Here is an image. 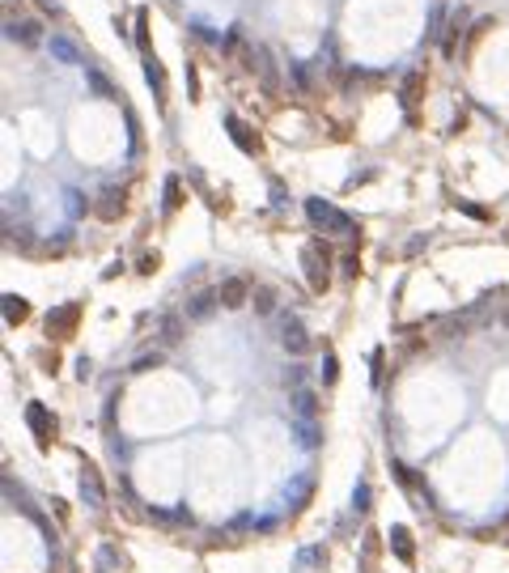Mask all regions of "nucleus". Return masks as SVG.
<instances>
[{"label": "nucleus", "mask_w": 509, "mask_h": 573, "mask_svg": "<svg viewBox=\"0 0 509 573\" xmlns=\"http://www.w3.org/2000/svg\"><path fill=\"white\" fill-rule=\"evenodd\" d=\"M301 264H305V276H310V289L314 293H327V272H331V251L323 242H310L301 251Z\"/></svg>", "instance_id": "2"}, {"label": "nucleus", "mask_w": 509, "mask_h": 573, "mask_svg": "<svg viewBox=\"0 0 509 573\" xmlns=\"http://www.w3.org/2000/svg\"><path fill=\"white\" fill-rule=\"evenodd\" d=\"M305 217H310L319 230H327V234H356V225H352V217H344L335 204H327V200H305Z\"/></svg>", "instance_id": "1"}, {"label": "nucleus", "mask_w": 509, "mask_h": 573, "mask_svg": "<svg viewBox=\"0 0 509 573\" xmlns=\"http://www.w3.org/2000/svg\"><path fill=\"white\" fill-rule=\"evenodd\" d=\"M9 34H22V38H17V43H26V47H34V43H38V26H34V22H26V26H22V30H17V26H13V30H9Z\"/></svg>", "instance_id": "21"}, {"label": "nucleus", "mask_w": 509, "mask_h": 573, "mask_svg": "<svg viewBox=\"0 0 509 573\" xmlns=\"http://www.w3.org/2000/svg\"><path fill=\"white\" fill-rule=\"evenodd\" d=\"M77 323H81V306L68 302V306H60V310H51V315H47V336L51 340H68L77 332Z\"/></svg>", "instance_id": "4"}, {"label": "nucleus", "mask_w": 509, "mask_h": 573, "mask_svg": "<svg viewBox=\"0 0 509 573\" xmlns=\"http://www.w3.org/2000/svg\"><path fill=\"white\" fill-rule=\"evenodd\" d=\"M463 22H467V5L454 13V22H450V30L441 34V56H454V47H458V34H463Z\"/></svg>", "instance_id": "13"}, {"label": "nucleus", "mask_w": 509, "mask_h": 573, "mask_svg": "<svg viewBox=\"0 0 509 573\" xmlns=\"http://www.w3.org/2000/svg\"><path fill=\"white\" fill-rule=\"evenodd\" d=\"M178 204H183V187H178V179L170 174V179H166V213H174Z\"/></svg>", "instance_id": "20"}, {"label": "nucleus", "mask_w": 509, "mask_h": 573, "mask_svg": "<svg viewBox=\"0 0 509 573\" xmlns=\"http://www.w3.org/2000/svg\"><path fill=\"white\" fill-rule=\"evenodd\" d=\"M43 9H56V5H51V0H43Z\"/></svg>", "instance_id": "29"}, {"label": "nucleus", "mask_w": 509, "mask_h": 573, "mask_svg": "<svg viewBox=\"0 0 509 573\" xmlns=\"http://www.w3.org/2000/svg\"><path fill=\"white\" fill-rule=\"evenodd\" d=\"M356 509H370V489L365 484H356V501H352Z\"/></svg>", "instance_id": "26"}, {"label": "nucleus", "mask_w": 509, "mask_h": 573, "mask_svg": "<svg viewBox=\"0 0 509 573\" xmlns=\"http://www.w3.org/2000/svg\"><path fill=\"white\" fill-rule=\"evenodd\" d=\"M420 89H425V77H420V73H407V77L399 81V98H403V107H407V111H416Z\"/></svg>", "instance_id": "11"}, {"label": "nucleus", "mask_w": 509, "mask_h": 573, "mask_svg": "<svg viewBox=\"0 0 509 573\" xmlns=\"http://www.w3.org/2000/svg\"><path fill=\"white\" fill-rule=\"evenodd\" d=\"M43 370H51V374H56V370H60V357H51V352H43Z\"/></svg>", "instance_id": "27"}, {"label": "nucleus", "mask_w": 509, "mask_h": 573, "mask_svg": "<svg viewBox=\"0 0 509 573\" xmlns=\"http://www.w3.org/2000/svg\"><path fill=\"white\" fill-rule=\"evenodd\" d=\"M144 73H149V85H153V94H158V102H162V98H166V68H162L158 60L144 56Z\"/></svg>", "instance_id": "15"}, {"label": "nucleus", "mask_w": 509, "mask_h": 573, "mask_svg": "<svg viewBox=\"0 0 509 573\" xmlns=\"http://www.w3.org/2000/svg\"><path fill=\"white\" fill-rule=\"evenodd\" d=\"M26 425H30V433H34V442H38V450H51V442H56V416H51L38 399H30L26 403Z\"/></svg>", "instance_id": "3"}, {"label": "nucleus", "mask_w": 509, "mask_h": 573, "mask_svg": "<svg viewBox=\"0 0 509 573\" xmlns=\"http://www.w3.org/2000/svg\"><path fill=\"white\" fill-rule=\"evenodd\" d=\"M323 382L331 387V382H340V357L327 348V357H323Z\"/></svg>", "instance_id": "19"}, {"label": "nucleus", "mask_w": 509, "mask_h": 573, "mask_svg": "<svg viewBox=\"0 0 509 573\" xmlns=\"http://www.w3.org/2000/svg\"><path fill=\"white\" fill-rule=\"evenodd\" d=\"M26 319H30V302L17 297V293H5V323L17 327V323H26Z\"/></svg>", "instance_id": "12"}, {"label": "nucleus", "mask_w": 509, "mask_h": 573, "mask_svg": "<svg viewBox=\"0 0 509 573\" xmlns=\"http://www.w3.org/2000/svg\"><path fill=\"white\" fill-rule=\"evenodd\" d=\"M250 302H254V315H272V310H276V289L259 285V289L250 293Z\"/></svg>", "instance_id": "16"}, {"label": "nucleus", "mask_w": 509, "mask_h": 573, "mask_svg": "<svg viewBox=\"0 0 509 573\" xmlns=\"http://www.w3.org/2000/svg\"><path fill=\"white\" fill-rule=\"evenodd\" d=\"M293 412L305 416V421H314V416H319V399H314V391H297V395H293Z\"/></svg>", "instance_id": "14"}, {"label": "nucleus", "mask_w": 509, "mask_h": 573, "mask_svg": "<svg viewBox=\"0 0 509 573\" xmlns=\"http://www.w3.org/2000/svg\"><path fill=\"white\" fill-rule=\"evenodd\" d=\"M390 552H395L403 565L416 560V544H412V531H407V527H395V531H390Z\"/></svg>", "instance_id": "10"}, {"label": "nucleus", "mask_w": 509, "mask_h": 573, "mask_svg": "<svg viewBox=\"0 0 509 573\" xmlns=\"http://www.w3.org/2000/svg\"><path fill=\"white\" fill-rule=\"evenodd\" d=\"M505 323H509V310H505Z\"/></svg>", "instance_id": "30"}, {"label": "nucleus", "mask_w": 509, "mask_h": 573, "mask_svg": "<svg viewBox=\"0 0 509 573\" xmlns=\"http://www.w3.org/2000/svg\"><path fill=\"white\" fill-rule=\"evenodd\" d=\"M238 43H242V30L234 26V30H229V34L221 38V51H225V56H234V51H238Z\"/></svg>", "instance_id": "23"}, {"label": "nucleus", "mask_w": 509, "mask_h": 573, "mask_svg": "<svg viewBox=\"0 0 509 573\" xmlns=\"http://www.w3.org/2000/svg\"><path fill=\"white\" fill-rule=\"evenodd\" d=\"M136 34H140V47H149V26H144V17L136 22Z\"/></svg>", "instance_id": "28"}, {"label": "nucleus", "mask_w": 509, "mask_h": 573, "mask_svg": "<svg viewBox=\"0 0 509 573\" xmlns=\"http://www.w3.org/2000/svg\"><path fill=\"white\" fill-rule=\"evenodd\" d=\"M93 213H98L102 221H119V217L128 213V191H123V187H107V191L98 195Z\"/></svg>", "instance_id": "5"}, {"label": "nucleus", "mask_w": 509, "mask_h": 573, "mask_svg": "<svg viewBox=\"0 0 509 573\" xmlns=\"http://www.w3.org/2000/svg\"><path fill=\"white\" fill-rule=\"evenodd\" d=\"M81 489H85V497L98 505L102 501V480H98V472H93V467H85V480H81Z\"/></svg>", "instance_id": "18"}, {"label": "nucleus", "mask_w": 509, "mask_h": 573, "mask_svg": "<svg viewBox=\"0 0 509 573\" xmlns=\"http://www.w3.org/2000/svg\"><path fill=\"white\" fill-rule=\"evenodd\" d=\"M187 94H191V102L199 98V77H195V64H187Z\"/></svg>", "instance_id": "24"}, {"label": "nucleus", "mask_w": 509, "mask_h": 573, "mask_svg": "<svg viewBox=\"0 0 509 573\" xmlns=\"http://www.w3.org/2000/svg\"><path fill=\"white\" fill-rule=\"evenodd\" d=\"M217 306H221V293H217V289H204V293H195V297L187 302V319H195V323H199V319H213Z\"/></svg>", "instance_id": "9"}, {"label": "nucleus", "mask_w": 509, "mask_h": 573, "mask_svg": "<svg viewBox=\"0 0 509 573\" xmlns=\"http://www.w3.org/2000/svg\"><path fill=\"white\" fill-rule=\"evenodd\" d=\"M162 340H166V344H178V340H183V319H178V315H166V319H162Z\"/></svg>", "instance_id": "17"}, {"label": "nucleus", "mask_w": 509, "mask_h": 573, "mask_svg": "<svg viewBox=\"0 0 509 573\" xmlns=\"http://www.w3.org/2000/svg\"><path fill=\"white\" fill-rule=\"evenodd\" d=\"M217 293H221V306H225V310H242L246 297H250V285H246V276H229Z\"/></svg>", "instance_id": "6"}, {"label": "nucleus", "mask_w": 509, "mask_h": 573, "mask_svg": "<svg viewBox=\"0 0 509 573\" xmlns=\"http://www.w3.org/2000/svg\"><path fill=\"white\" fill-rule=\"evenodd\" d=\"M225 132L234 136V144H238L242 153H259V149H264V144H259V136H254V132H250L238 115H225Z\"/></svg>", "instance_id": "7"}, {"label": "nucleus", "mask_w": 509, "mask_h": 573, "mask_svg": "<svg viewBox=\"0 0 509 573\" xmlns=\"http://www.w3.org/2000/svg\"><path fill=\"white\" fill-rule=\"evenodd\" d=\"M356 272H361V259H356V255H344V276H356Z\"/></svg>", "instance_id": "25"}, {"label": "nucleus", "mask_w": 509, "mask_h": 573, "mask_svg": "<svg viewBox=\"0 0 509 573\" xmlns=\"http://www.w3.org/2000/svg\"><path fill=\"white\" fill-rule=\"evenodd\" d=\"M280 344H284V352L301 357L305 348H310V336H305V327H301L297 319H284V327H280Z\"/></svg>", "instance_id": "8"}, {"label": "nucleus", "mask_w": 509, "mask_h": 573, "mask_svg": "<svg viewBox=\"0 0 509 573\" xmlns=\"http://www.w3.org/2000/svg\"><path fill=\"white\" fill-rule=\"evenodd\" d=\"M158 366H162V352H144L132 370H136V374H144V370H158Z\"/></svg>", "instance_id": "22"}]
</instances>
